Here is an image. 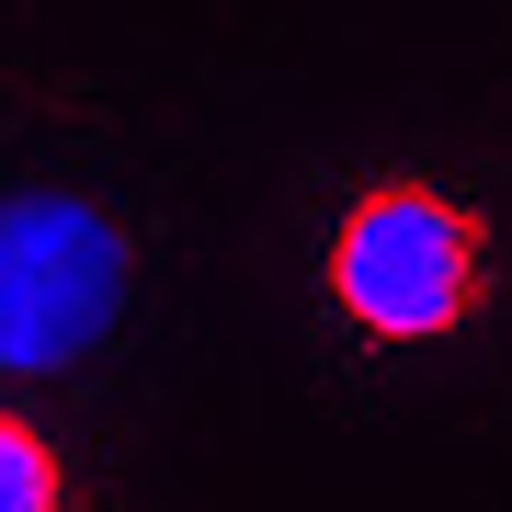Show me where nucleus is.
Returning <instances> with one entry per match:
<instances>
[{
  "instance_id": "obj_1",
  "label": "nucleus",
  "mask_w": 512,
  "mask_h": 512,
  "mask_svg": "<svg viewBox=\"0 0 512 512\" xmlns=\"http://www.w3.org/2000/svg\"><path fill=\"white\" fill-rule=\"evenodd\" d=\"M319 274H330V308L353 330H376V342H444L490 296V217L433 194V183H410V171H387V183H365L342 205Z\"/></svg>"
},
{
  "instance_id": "obj_2",
  "label": "nucleus",
  "mask_w": 512,
  "mask_h": 512,
  "mask_svg": "<svg viewBox=\"0 0 512 512\" xmlns=\"http://www.w3.org/2000/svg\"><path fill=\"white\" fill-rule=\"evenodd\" d=\"M137 251L80 194H0V365L57 376L126 319Z\"/></svg>"
},
{
  "instance_id": "obj_3",
  "label": "nucleus",
  "mask_w": 512,
  "mask_h": 512,
  "mask_svg": "<svg viewBox=\"0 0 512 512\" xmlns=\"http://www.w3.org/2000/svg\"><path fill=\"white\" fill-rule=\"evenodd\" d=\"M0 512H69V467L23 410H0Z\"/></svg>"
}]
</instances>
